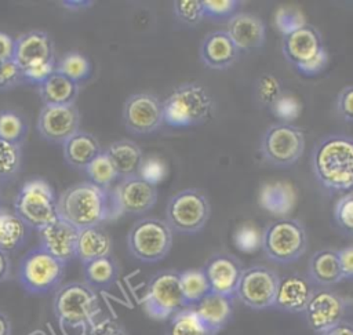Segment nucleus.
<instances>
[{"label":"nucleus","instance_id":"1","mask_svg":"<svg viewBox=\"0 0 353 335\" xmlns=\"http://www.w3.org/2000/svg\"><path fill=\"white\" fill-rule=\"evenodd\" d=\"M312 171L319 185L331 193L353 187V136L328 134L312 150Z\"/></svg>","mask_w":353,"mask_h":335},{"label":"nucleus","instance_id":"2","mask_svg":"<svg viewBox=\"0 0 353 335\" xmlns=\"http://www.w3.org/2000/svg\"><path fill=\"white\" fill-rule=\"evenodd\" d=\"M58 214L79 230L102 225L116 216L112 192L88 181L74 183L58 197Z\"/></svg>","mask_w":353,"mask_h":335},{"label":"nucleus","instance_id":"3","mask_svg":"<svg viewBox=\"0 0 353 335\" xmlns=\"http://www.w3.org/2000/svg\"><path fill=\"white\" fill-rule=\"evenodd\" d=\"M52 310L65 329H87L101 314L97 291L84 281L62 284L54 294Z\"/></svg>","mask_w":353,"mask_h":335},{"label":"nucleus","instance_id":"4","mask_svg":"<svg viewBox=\"0 0 353 335\" xmlns=\"http://www.w3.org/2000/svg\"><path fill=\"white\" fill-rule=\"evenodd\" d=\"M281 52L285 61L302 76L313 77L328 66V51L317 28L305 23L283 36Z\"/></svg>","mask_w":353,"mask_h":335},{"label":"nucleus","instance_id":"5","mask_svg":"<svg viewBox=\"0 0 353 335\" xmlns=\"http://www.w3.org/2000/svg\"><path fill=\"white\" fill-rule=\"evenodd\" d=\"M214 106L208 90L197 83L178 85L164 101V124L174 128L194 127L205 123Z\"/></svg>","mask_w":353,"mask_h":335},{"label":"nucleus","instance_id":"6","mask_svg":"<svg viewBox=\"0 0 353 335\" xmlns=\"http://www.w3.org/2000/svg\"><path fill=\"white\" fill-rule=\"evenodd\" d=\"M307 248L305 225L291 216L279 218L262 230V251L265 256L279 265L294 263Z\"/></svg>","mask_w":353,"mask_h":335},{"label":"nucleus","instance_id":"7","mask_svg":"<svg viewBox=\"0 0 353 335\" xmlns=\"http://www.w3.org/2000/svg\"><path fill=\"white\" fill-rule=\"evenodd\" d=\"M14 212L29 229L39 232L59 218L54 189L43 178L25 181L14 200Z\"/></svg>","mask_w":353,"mask_h":335},{"label":"nucleus","instance_id":"8","mask_svg":"<svg viewBox=\"0 0 353 335\" xmlns=\"http://www.w3.org/2000/svg\"><path fill=\"white\" fill-rule=\"evenodd\" d=\"M66 265L40 245L29 250L18 265V281L30 295H47L62 285Z\"/></svg>","mask_w":353,"mask_h":335},{"label":"nucleus","instance_id":"9","mask_svg":"<svg viewBox=\"0 0 353 335\" xmlns=\"http://www.w3.org/2000/svg\"><path fill=\"white\" fill-rule=\"evenodd\" d=\"M172 230L165 219L145 216L138 219L127 234V248L139 262L157 263L172 247Z\"/></svg>","mask_w":353,"mask_h":335},{"label":"nucleus","instance_id":"10","mask_svg":"<svg viewBox=\"0 0 353 335\" xmlns=\"http://www.w3.org/2000/svg\"><path fill=\"white\" fill-rule=\"evenodd\" d=\"M211 215L207 194L194 187L175 193L165 207V222L172 232L194 234L204 229Z\"/></svg>","mask_w":353,"mask_h":335},{"label":"nucleus","instance_id":"11","mask_svg":"<svg viewBox=\"0 0 353 335\" xmlns=\"http://www.w3.org/2000/svg\"><path fill=\"white\" fill-rule=\"evenodd\" d=\"M303 131L288 123L270 124L261 139V154L263 160L279 168H287L299 161L305 150Z\"/></svg>","mask_w":353,"mask_h":335},{"label":"nucleus","instance_id":"12","mask_svg":"<svg viewBox=\"0 0 353 335\" xmlns=\"http://www.w3.org/2000/svg\"><path fill=\"white\" fill-rule=\"evenodd\" d=\"M142 303L146 314L154 320H168L186 307L179 284V272L164 269L154 273L146 284Z\"/></svg>","mask_w":353,"mask_h":335},{"label":"nucleus","instance_id":"13","mask_svg":"<svg viewBox=\"0 0 353 335\" xmlns=\"http://www.w3.org/2000/svg\"><path fill=\"white\" fill-rule=\"evenodd\" d=\"M279 281L280 276L276 270L263 265H252L243 270L236 298L252 310L270 309L274 305Z\"/></svg>","mask_w":353,"mask_h":335},{"label":"nucleus","instance_id":"14","mask_svg":"<svg viewBox=\"0 0 353 335\" xmlns=\"http://www.w3.org/2000/svg\"><path fill=\"white\" fill-rule=\"evenodd\" d=\"M123 123L134 135H149L164 124L163 101L150 92L130 95L123 105Z\"/></svg>","mask_w":353,"mask_h":335},{"label":"nucleus","instance_id":"15","mask_svg":"<svg viewBox=\"0 0 353 335\" xmlns=\"http://www.w3.org/2000/svg\"><path fill=\"white\" fill-rule=\"evenodd\" d=\"M349 305V299L339 292L331 288H316L303 310L306 324L320 335L345 320Z\"/></svg>","mask_w":353,"mask_h":335},{"label":"nucleus","instance_id":"16","mask_svg":"<svg viewBox=\"0 0 353 335\" xmlns=\"http://www.w3.org/2000/svg\"><path fill=\"white\" fill-rule=\"evenodd\" d=\"M36 128L44 141L63 143L80 131V112L76 105H43Z\"/></svg>","mask_w":353,"mask_h":335},{"label":"nucleus","instance_id":"17","mask_svg":"<svg viewBox=\"0 0 353 335\" xmlns=\"http://www.w3.org/2000/svg\"><path fill=\"white\" fill-rule=\"evenodd\" d=\"M114 212L142 215L150 211L157 201V186L143 181L139 175L120 179L112 192Z\"/></svg>","mask_w":353,"mask_h":335},{"label":"nucleus","instance_id":"18","mask_svg":"<svg viewBox=\"0 0 353 335\" xmlns=\"http://www.w3.org/2000/svg\"><path fill=\"white\" fill-rule=\"evenodd\" d=\"M211 292L228 298H236V290L244 270L241 262L232 254L219 252L210 256L201 267Z\"/></svg>","mask_w":353,"mask_h":335},{"label":"nucleus","instance_id":"19","mask_svg":"<svg viewBox=\"0 0 353 335\" xmlns=\"http://www.w3.org/2000/svg\"><path fill=\"white\" fill-rule=\"evenodd\" d=\"M40 247L65 265L76 259L79 229L61 216L39 232Z\"/></svg>","mask_w":353,"mask_h":335},{"label":"nucleus","instance_id":"20","mask_svg":"<svg viewBox=\"0 0 353 335\" xmlns=\"http://www.w3.org/2000/svg\"><path fill=\"white\" fill-rule=\"evenodd\" d=\"M230 36L240 52H254L261 50L266 41V25L261 17L251 12H237L226 25Z\"/></svg>","mask_w":353,"mask_h":335},{"label":"nucleus","instance_id":"21","mask_svg":"<svg viewBox=\"0 0 353 335\" xmlns=\"http://www.w3.org/2000/svg\"><path fill=\"white\" fill-rule=\"evenodd\" d=\"M314 290L307 276L285 274L280 277L273 307L285 313H303Z\"/></svg>","mask_w":353,"mask_h":335},{"label":"nucleus","instance_id":"22","mask_svg":"<svg viewBox=\"0 0 353 335\" xmlns=\"http://www.w3.org/2000/svg\"><path fill=\"white\" fill-rule=\"evenodd\" d=\"M12 61L21 68L55 61L54 43L46 30H29L15 39Z\"/></svg>","mask_w":353,"mask_h":335},{"label":"nucleus","instance_id":"23","mask_svg":"<svg viewBox=\"0 0 353 335\" xmlns=\"http://www.w3.org/2000/svg\"><path fill=\"white\" fill-rule=\"evenodd\" d=\"M240 51L226 33V30H214L204 36L200 43L199 57L203 65L214 70H225L236 63Z\"/></svg>","mask_w":353,"mask_h":335},{"label":"nucleus","instance_id":"24","mask_svg":"<svg viewBox=\"0 0 353 335\" xmlns=\"http://www.w3.org/2000/svg\"><path fill=\"white\" fill-rule=\"evenodd\" d=\"M210 335L221 332L233 317V299L210 292L199 303L192 306Z\"/></svg>","mask_w":353,"mask_h":335},{"label":"nucleus","instance_id":"25","mask_svg":"<svg viewBox=\"0 0 353 335\" xmlns=\"http://www.w3.org/2000/svg\"><path fill=\"white\" fill-rule=\"evenodd\" d=\"M307 278L320 288H328L343 281L338 251L323 248L316 251L307 262Z\"/></svg>","mask_w":353,"mask_h":335},{"label":"nucleus","instance_id":"26","mask_svg":"<svg viewBox=\"0 0 353 335\" xmlns=\"http://www.w3.org/2000/svg\"><path fill=\"white\" fill-rule=\"evenodd\" d=\"M102 150L95 135L81 130L62 143L65 163L76 170H84Z\"/></svg>","mask_w":353,"mask_h":335},{"label":"nucleus","instance_id":"27","mask_svg":"<svg viewBox=\"0 0 353 335\" xmlns=\"http://www.w3.org/2000/svg\"><path fill=\"white\" fill-rule=\"evenodd\" d=\"M113 241L106 229L101 225L90 226L79 230L76 258L81 262H90L102 256L112 255Z\"/></svg>","mask_w":353,"mask_h":335},{"label":"nucleus","instance_id":"28","mask_svg":"<svg viewBox=\"0 0 353 335\" xmlns=\"http://www.w3.org/2000/svg\"><path fill=\"white\" fill-rule=\"evenodd\" d=\"M105 152L114 165L119 179L138 175L143 153L137 142L131 139H119L112 142Z\"/></svg>","mask_w":353,"mask_h":335},{"label":"nucleus","instance_id":"29","mask_svg":"<svg viewBox=\"0 0 353 335\" xmlns=\"http://www.w3.org/2000/svg\"><path fill=\"white\" fill-rule=\"evenodd\" d=\"M295 190L292 185L284 181L266 183L259 193L261 205L273 215L285 218L295 205Z\"/></svg>","mask_w":353,"mask_h":335},{"label":"nucleus","instance_id":"30","mask_svg":"<svg viewBox=\"0 0 353 335\" xmlns=\"http://www.w3.org/2000/svg\"><path fill=\"white\" fill-rule=\"evenodd\" d=\"M39 94L43 105H76L79 84L66 76L54 72L39 85Z\"/></svg>","mask_w":353,"mask_h":335},{"label":"nucleus","instance_id":"31","mask_svg":"<svg viewBox=\"0 0 353 335\" xmlns=\"http://www.w3.org/2000/svg\"><path fill=\"white\" fill-rule=\"evenodd\" d=\"M120 266L113 255L102 256L83 263L84 283L97 290H108L113 287L119 278Z\"/></svg>","mask_w":353,"mask_h":335},{"label":"nucleus","instance_id":"32","mask_svg":"<svg viewBox=\"0 0 353 335\" xmlns=\"http://www.w3.org/2000/svg\"><path fill=\"white\" fill-rule=\"evenodd\" d=\"M29 236V227L6 208H0V250L11 254L23 247Z\"/></svg>","mask_w":353,"mask_h":335},{"label":"nucleus","instance_id":"33","mask_svg":"<svg viewBox=\"0 0 353 335\" xmlns=\"http://www.w3.org/2000/svg\"><path fill=\"white\" fill-rule=\"evenodd\" d=\"M179 284L186 307L199 303L205 295L211 292L207 277L203 269H186L179 272Z\"/></svg>","mask_w":353,"mask_h":335},{"label":"nucleus","instance_id":"34","mask_svg":"<svg viewBox=\"0 0 353 335\" xmlns=\"http://www.w3.org/2000/svg\"><path fill=\"white\" fill-rule=\"evenodd\" d=\"M26 119L14 109L0 110V139L8 143L22 146L28 135Z\"/></svg>","mask_w":353,"mask_h":335},{"label":"nucleus","instance_id":"35","mask_svg":"<svg viewBox=\"0 0 353 335\" xmlns=\"http://www.w3.org/2000/svg\"><path fill=\"white\" fill-rule=\"evenodd\" d=\"M55 72L66 76L76 84H80L91 77L92 66L90 59L81 52L69 51L59 61H57Z\"/></svg>","mask_w":353,"mask_h":335},{"label":"nucleus","instance_id":"36","mask_svg":"<svg viewBox=\"0 0 353 335\" xmlns=\"http://www.w3.org/2000/svg\"><path fill=\"white\" fill-rule=\"evenodd\" d=\"M165 335H210L192 307H183L168 318Z\"/></svg>","mask_w":353,"mask_h":335},{"label":"nucleus","instance_id":"37","mask_svg":"<svg viewBox=\"0 0 353 335\" xmlns=\"http://www.w3.org/2000/svg\"><path fill=\"white\" fill-rule=\"evenodd\" d=\"M85 175L88 176V182L92 185L109 190L113 182L119 179L114 165L112 164L109 156L105 150H102L85 168Z\"/></svg>","mask_w":353,"mask_h":335},{"label":"nucleus","instance_id":"38","mask_svg":"<svg viewBox=\"0 0 353 335\" xmlns=\"http://www.w3.org/2000/svg\"><path fill=\"white\" fill-rule=\"evenodd\" d=\"M22 165V146L0 139V185L14 179Z\"/></svg>","mask_w":353,"mask_h":335},{"label":"nucleus","instance_id":"39","mask_svg":"<svg viewBox=\"0 0 353 335\" xmlns=\"http://www.w3.org/2000/svg\"><path fill=\"white\" fill-rule=\"evenodd\" d=\"M255 99L261 108L270 109L277 98L283 94V87L280 80L272 73H262L254 87Z\"/></svg>","mask_w":353,"mask_h":335},{"label":"nucleus","instance_id":"40","mask_svg":"<svg viewBox=\"0 0 353 335\" xmlns=\"http://www.w3.org/2000/svg\"><path fill=\"white\" fill-rule=\"evenodd\" d=\"M233 244L241 252H256L262 248V232L250 222L241 223L234 229Z\"/></svg>","mask_w":353,"mask_h":335},{"label":"nucleus","instance_id":"41","mask_svg":"<svg viewBox=\"0 0 353 335\" xmlns=\"http://www.w3.org/2000/svg\"><path fill=\"white\" fill-rule=\"evenodd\" d=\"M204 18L211 21H229L240 12L243 1L240 0H201Z\"/></svg>","mask_w":353,"mask_h":335},{"label":"nucleus","instance_id":"42","mask_svg":"<svg viewBox=\"0 0 353 335\" xmlns=\"http://www.w3.org/2000/svg\"><path fill=\"white\" fill-rule=\"evenodd\" d=\"M269 110L279 119L280 123L292 124V121L296 120L302 112V103L295 95L283 91Z\"/></svg>","mask_w":353,"mask_h":335},{"label":"nucleus","instance_id":"43","mask_svg":"<svg viewBox=\"0 0 353 335\" xmlns=\"http://www.w3.org/2000/svg\"><path fill=\"white\" fill-rule=\"evenodd\" d=\"M172 11L179 22L189 26H194L204 19L201 0H175Z\"/></svg>","mask_w":353,"mask_h":335},{"label":"nucleus","instance_id":"44","mask_svg":"<svg viewBox=\"0 0 353 335\" xmlns=\"http://www.w3.org/2000/svg\"><path fill=\"white\" fill-rule=\"evenodd\" d=\"M334 222L342 233L353 236V193L343 194L335 203Z\"/></svg>","mask_w":353,"mask_h":335},{"label":"nucleus","instance_id":"45","mask_svg":"<svg viewBox=\"0 0 353 335\" xmlns=\"http://www.w3.org/2000/svg\"><path fill=\"white\" fill-rule=\"evenodd\" d=\"M167 171H168V167L161 157L148 156V157H143L142 164L138 171V175L143 181L149 182L150 185L157 186L159 183H161L164 181Z\"/></svg>","mask_w":353,"mask_h":335},{"label":"nucleus","instance_id":"46","mask_svg":"<svg viewBox=\"0 0 353 335\" xmlns=\"http://www.w3.org/2000/svg\"><path fill=\"white\" fill-rule=\"evenodd\" d=\"M274 23L277 30L285 36L291 32H294L295 29L301 28L302 25H305V18L303 14L295 8V7H283L277 11L276 18H274Z\"/></svg>","mask_w":353,"mask_h":335},{"label":"nucleus","instance_id":"47","mask_svg":"<svg viewBox=\"0 0 353 335\" xmlns=\"http://www.w3.org/2000/svg\"><path fill=\"white\" fill-rule=\"evenodd\" d=\"M55 65H57V61H50V62L34 63L21 69L23 84H34L39 87L44 80H47L55 72Z\"/></svg>","mask_w":353,"mask_h":335},{"label":"nucleus","instance_id":"48","mask_svg":"<svg viewBox=\"0 0 353 335\" xmlns=\"http://www.w3.org/2000/svg\"><path fill=\"white\" fill-rule=\"evenodd\" d=\"M19 84H23L21 68L14 61L1 63V66H0V91L12 90V88L18 87Z\"/></svg>","mask_w":353,"mask_h":335},{"label":"nucleus","instance_id":"49","mask_svg":"<svg viewBox=\"0 0 353 335\" xmlns=\"http://www.w3.org/2000/svg\"><path fill=\"white\" fill-rule=\"evenodd\" d=\"M85 335H128L124 327L110 317L95 320L87 329Z\"/></svg>","mask_w":353,"mask_h":335},{"label":"nucleus","instance_id":"50","mask_svg":"<svg viewBox=\"0 0 353 335\" xmlns=\"http://www.w3.org/2000/svg\"><path fill=\"white\" fill-rule=\"evenodd\" d=\"M335 108L342 120L353 124V85H347L339 91Z\"/></svg>","mask_w":353,"mask_h":335},{"label":"nucleus","instance_id":"51","mask_svg":"<svg viewBox=\"0 0 353 335\" xmlns=\"http://www.w3.org/2000/svg\"><path fill=\"white\" fill-rule=\"evenodd\" d=\"M336 251L343 280H353V245H347Z\"/></svg>","mask_w":353,"mask_h":335},{"label":"nucleus","instance_id":"52","mask_svg":"<svg viewBox=\"0 0 353 335\" xmlns=\"http://www.w3.org/2000/svg\"><path fill=\"white\" fill-rule=\"evenodd\" d=\"M14 45H15V39H12L10 34L4 32H0V62L1 63L12 61Z\"/></svg>","mask_w":353,"mask_h":335},{"label":"nucleus","instance_id":"53","mask_svg":"<svg viewBox=\"0 0 353 335\" xmlns=\"http://www.w3.org/2000/svg\"><path fill=\"white\" fill-rule=\"evenodd\" d=\"M320 335H353V321L345 318Z\"/></svg>","mask_w":353,"mask_h":335},{"label":"nucleus","instance_id":"54","mask_svg":"<svg viewBox=\"0 0 353 335\" xmlns=\"http://www.w3.org/2000/svg\"><path fill=\"white\" fill-rule=\"evenodd\" d=\"M11 267H12V263H11L10 254L0 250V284L10 278Z\"/></svg>","mask_w":353,"mask_h":335},{"label":"nucleus","instance_id":"55","mask_svg":"<svg viewBox=\"0 0 353 335\" xmlns=\"http://www.w3.org/2000/svg\"><path fill=\"white\" fill-rule=\"evenodd\" d=\"M0 335H12V323L7 313L0 309Z\"/></svg>","mask_w":353,"mask_h":335},{"label":"nucleus","instance_id":"56","mask_svg":"<svg viewBox=\"0 0 353 335\" xmlns=\"http://www.w3.org/2000/svg\"><path fill=\"white\" fill-rule=\"evenodd\" d=\"M1 201H3V199H1V192H0V208H3L1 207Z\"/></svg>","mask_w":353,"mask_h":335},{"label":"nucleus","instance_id":"57","mask_svg":"<svg viewBox=\"0 0 353 335\" xmlns=\"http://www.w3.org/2000/svg\"><path fill=\"white\" fill-rule=\"evenodd\" d=\"M0 66H1V62H0Z\"/></svg>","mask_w":353,"mask_h":335}]
</instances>
